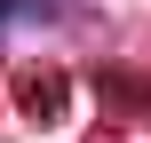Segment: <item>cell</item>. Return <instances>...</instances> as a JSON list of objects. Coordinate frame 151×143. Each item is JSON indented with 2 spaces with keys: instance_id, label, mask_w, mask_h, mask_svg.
Masks as SVG:
<instances>
[{
  "instance_id": "1",
  "label": "cell",
  "mask_w": 151,
  "mask_h": 143,
  "mask_svg": "<svg viewBox=\"0 0 151 143\" xmlns=\"http://www.w3.org/2000/svg\"><path fill=\"white\" fill-rule=\"evenodd\" d=\"M16 16H24V0H0V32H8V24H16Z\"/></svg>"
}]
</instances>
